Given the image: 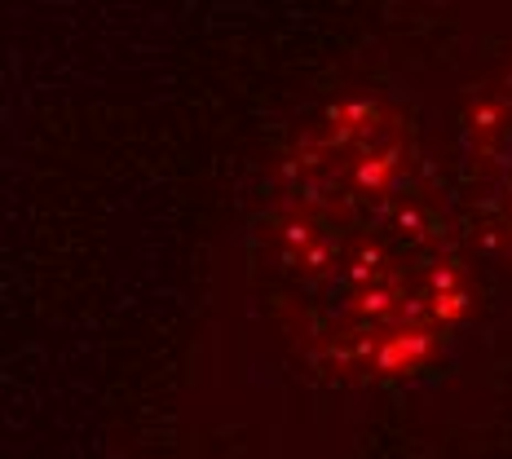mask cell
Returning a JSON list of instances; mask_svg holds the SVG:
<instances>
[{
  "instance_id": "1",
  "label": "cell",
  "mask_w": 512,
  "mask_h": 459,
  "mask_svg": "<svg viewBox=\"0 0 512 459\" xmlns=\"http://www.w3.org/2000/svg\"><path fill=\"white\" fill-rule=\"evenodd\" d=\"M256 270L318 376L429 371L473 314V265L411 120L380 98L318 111L270 173Z\"/></svg>"
},
{
  "instance_id": "2",
  "label": "cell",
  "mask_w": 512,
  "mask_h": 459,
  "mask_svg": "<svg viewBox=\"0 0 512 459\" xmlns=\"http://www.w3.org/2000/svg\"><path fill=\"white\" fill-rule=\"evenodd\" d=\"M464 177L473 234L512 270V62L486 84L468 115Z\"/></svg>"
}]
</instances>
